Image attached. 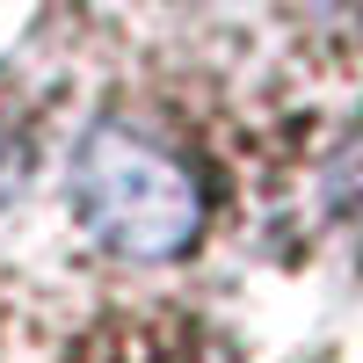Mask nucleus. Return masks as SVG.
<instances>
[{
    "label": "nucleus",
    "mask_w": 363,
    "mask_h": 363,
    "mask_svg": "<svg viewBox=\"0 0 363 363\" xmlns=\"http://www.w3.org/2000/svg\"><path fill=\"white\" fill-rule=\"evenodd\" d=\"M73 203L102 247L131 262H167L203 225V189L167 145L131 124H95L73 153Z\"/></svg>",
    "instance_id": "f257e3e1"
},
{
    "label": "nucleus",
    "mask_w": 363,
    "mask_h": 363,
    "mask_svg": "<svg viewBox=\"0 0 363 363\" xmlns=\"http://www.w3.org/2000/svg\"><path fill=\"white\" fill-rule=\"evenodd\" d=\"M15 189H22V153H15L8 138H0V203H8Z\"/></svg>",
    "instance_id": "f03ea898"
}]
</instances>
